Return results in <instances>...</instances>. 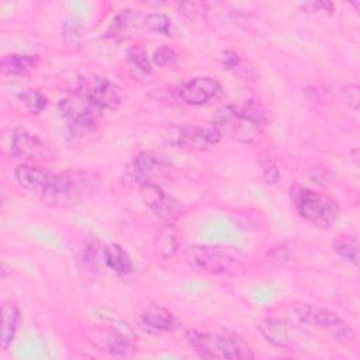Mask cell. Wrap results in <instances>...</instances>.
<instances>
[{
    "label": "cell",
    "mask_w": 360,
    "mask_h": 360,
    "mask_svg": "<svg viewBox=\"0 0 360 360\" xmlns=\"http://www.w3.org/2000/svg\"><path fill=\"white\" fill-rule=\"evenodd\" d=\"M267 118L263 107L250 100L243 105H225L218 110L215 125L240 143H253L264 132Z\"/></svg>",
    "instance_id": "1"
},
{
    "label": "cell",
    "mask_w": 360,
    "mask_h": 360,
    "mask_svg": "<svg viewBox=\"0 0 360 360\" xmlns=\"http://www.w3.org/2000/svg\"><path fill=\"white\" fill-rule=\"evenodd\" d=\"M184 257L193 270L210 276L235 277L246 271L243 253L231 246L194 245L186 250Z\"/></svg>",
    "instance_id": "2"
},
{
    "label": "cell",
    "mask_w": 360,
    "mask_h": 360,
    "mask_svg": "<svg viewBox=\"0 0 360 360\" xmlns=\"http://www.w3.org/2000/svg\"><path fill=\"white\" fill-rule=\"evenodd\" d=\"M186 339L202 359H253L255 354L245 339L233 332H201L190 329Z\"/></svg>",
    "instance_id": "3"
},
{
    "label": "cell",
    "mask_w": 360,
    "mask_h": 360,
    "mask_svg": "<svg viewBox=\"0 0 360 360\" xmlns=\"http://www.w3.org/2000/svg\"><path fill=\"white\" fill-rule=\"evenodd\" d=\"M98 179L89 172H63L53 174L45 193L44 202L55 207H68L80 202L96 190Z\"/></svg>",
    "instance_id": "4"
},
{
    "label": "cell",
    "mask_w": 360,
    "mask_h": 360,
    "mask_svg": "<svg viewBox=\"0 0 360 360\" xmlns=\"http://www.w3.org/2000/svg\"><path fill=\"white\" fill-rule=\"evenodd\" d=\"M290 198L297 214L319 228H330L338 219L339 205L326 194L300 184H292L290 187Z\"/></svg>",
    "instance_id": "5"
},
{
    "label": "cell",
    "mask_w": 360,
    "mask_h": 360,
    "mask_svg": "<svg viewBox=\"0 0 360 360\" xmlns=\"http://www.w3.org/2000/svg\"><path fill=\"white\" fill-rule=\"evenodd\" d=\"M297 318L307 323L312 325L323 332H326L330 338L335 340L346 345V346H353L356 342V335L354 330L350 328V325L343 321L338 314L333 311L315 305V304H300L294 308Z\"/></svg>",
    "instance_id": "6"
},
{
    "label": "cell",
    "mask_w": 360,
    "mask_h": 360,
    "mask_svg": "<svg viewBox=\"0 0 360 360\" xmlns=\"http://www.w3.org/2000/svg\"><path fill=\"white\" fill-rule=\"evenodd\" d=\"M139 194L146 207L166 222L174 224L186 214V205L176 197L167 194L159 184L142 183L139 184Z\"/></svg>",
    "instance_id": "7"
},
{
    "label": "cell",
    "mask_w": 360,
    "mask_h": 360,
    "mask_svg": "<svg viewBox=\"0 0 360 360\" xmlns=\"http://www.w3.org/2000/svg\"><path fill=\"white\" fill-rule=\"evenodd\" d=\"M60 112L69 124L72 135H86L96 128L100 111L87 97L84 98H65L59 104Z\"/></svg>",
    "instance_id": "8"
},
{
    "label": "cell",
    "mask_w": 360,
    "mask_h": 360,
    "mask_svg": "<svg viewBox=\"0 0 360 360\" xmlns=\"http://www.w3.org/2000/svg\"><path fill=\"white\" fill-rule=\"evenodd\" d=\"M128 170L132 179L136 180L139 184H159V180L169 174L170 165L162 155L152 150H143L134 156Z\"/></svg>",
    "instance_id": "9"
},
{
    "label": "cell",
    "mask_w": 360,
    "mask_h": 360,
    "mask_svg": "<svg viewBox=\"0 0 360 360\" xmlns=\"http://www.w3.org/2000/svg\"><path fill=\"white\" fill-rule=\"evenodd\" d=\"M222 132L212 125H183L176 129L173 141L179 148L191 150H205L221 141Z\"/></svg>",
    "instance_id": "10"
},
{
    "label": "cell",
    "mask_w": 360,
    "mask_h": 360,
    "mask_svg": "<svg viewBox=\"0 0 360 360\" xmlns=\"http://www.w3.org/2000/svg\"><path fill=\"white\" fill-rule=\"evenodd\" d=\"M224 89L221 83L210 76H198L194 77L184 84H181L179 90L180 98L190 105H207L221 98Z\"/></svg>",
    "instance_id": "11"
},
{
    "label": "cell",
    "mask_w": 360,
    "mask_h": 360,
    "mask_svg": "<svg viewBox=\"0 0 360 360\" xmlns=\"http://www.w3.org/2000/svg\"><path fill=\"white\" fill-rule=\"evenodd\" d=\"M257 329L267 342L281 349L295 347L304 338V332L297 326L277 318L262 319L257 323Z\"/></svg>",
    "instance_id": "12"
},
{
    "label": "cell",
    "mask_w": 360,
    "mask_h": 360,
    "mask_svg": "<svg viewBox=\"0 0 360 360\" xmlns=\"http://www.w3.org/2000/svg\"><path fill=\"white\" fill-rule=\"evenodd\" d=\"M87 100L98 110H115L121 104L120 87L104 76H96L91 79L90 86L86 90Z\"/></svg>",
    "instance_id": "13"
},
{
    "label": "cell",
    "mask_w": 360,
    "mask_h": 360,
    "mask_svg": "<svg viewBox=\"0 0 360 360\" xmlns=\"http://www.w3.org/2000/svg\"><path fill=\"white\" fill-rule=\"evenodd\" d=\"M14 177H15L17 184L21 188L35 193L41 197L45 193L46 187L49 186V183L53 177V173H51L39 166H35V165L22 163L15 167Z\"/></svg>",
    "instance_id": "14"
},
{
    "label": "cell",
    "mask_w": 360,
    "mask_h": 360,
    "mask_svg": "<svg viewBox=\"0 0 360 360\" xmlns=\"http://www.w3.org/2000/svg\"><path fill=\"white\" fill-rule=\"evenodd\" d=\"M46 145L34 134L24 128H17L13 132L10 142V155L17 159H37L44 156Z\"/></svg>",
    "instance_id": "15"
},
{
    "label": "cell",
    "mask_w": 360,
    "mask_h": 360,
    "mask_svg": "<svg viewBox=\"0 0 360 360\" xmlns=\"http://www.w3.org/2000/svg\"><path fill=\"white\" fill-rule=\"evenodd\" d=\"M139 325L150 333L173 332L180 328V321L169 309L150 305L139 315Z\"/></svg>",
    "instance_id": "16"
},
{
    "label": "cell",
    "mask_w": 360,
    "mask_h": 360,
    "mask_svg": "<svg viewBox=\"0 0 360 360\" xmlns=\"http://www.w3.org/2000/svg\"><path fill=\"white\" fill-rule=\"evenodd\" d=\"M179 250V232L174 224L166 222L153 238V253L160 259H170Z\"/></svg>",
    "instance_id": "17"
},
{
    "label": "cell",
    "mask_w": 360,
    "mask_h": 360,
    "mask_svg": "<svg viewBox=\"0 0 360 360\" xmlns=\"http://www.w3.org/2000/svg\"><path fill=\"white\" fill-rule=\"evenodd\" d=\"M20 321H21V312H20L18 307L10 301H6L1 305L0 345L3 349H7L11 345V342L14 340Z\"/></svg>",
    "instance_id": "18"
},
{
    "label": "cell",
    "mask_w": 360,
    "mask_h": 360,
    "mask_svg": "<svg viewBox=\"0 0 360 360\" xmlns=\"http://www.w3.org/2000/svg\"><path fill=\"white\" fill-rule=\"evenodd\" d=\"M103 257L104 263L118 276H128L134 269L129 255L117 243L107 245L103 249Z\"/></svg>",
    "instance_id": "19"
},
{
    "label": "cell",
    "mask_w": 360,
    "mask_h": 360,
    "mask_svg": "<svg viewBox=\"0 0 360 360\" xmlns=\"http://www.w3.org/2000/svg\"><path fill=\"white\" fill-rule=\"evenodd\" d=\"M37 65V58L25 53H10L1 59V72L8 76H20L30 72Z\"/></svg>",
    "instance_id": "20"
},
{
    "label": "cell",
    "mask_w": 360,
    "mask_h": 360,
    "mask_svg": "<svg viewBox=\"0 0 360 360\" xmlns=\"http://www.w3.org/2000/svg\"><path fill=\"white\" fill-rule=\"evenodd\" d=\"M333 252L345 262L357 266L359 263V245L354 238L338 236L332 242Z\"/></svg>",
    "instance_id": "21"
},
{
    "label": "cell",
    "mask_w": 360,
    "mask_h": 360,
    "mask_svg": "<svg viewBox=\"0 0 360 360\" xmlns=\"http://www.w3.org/2000/svg\"><path fill=\"white\" fill-rule=\"evenodd\" d=\"M107 347L110 353L115 356H129L135 352V346L131 339L121 330L111 329L107 335Z\"/></svg>",
    "instance_id": "22"
},
{
    "label": "cell",
    "mask_w": 360,
    "mask_h": 360,
    "mask_svg": "<svg viewBox=\"0 0 360 360\" xmlns=\"http://www.w3.org/2000/svg\"><path fill=\"white\" fill-rule=\"evenodd\" d=\"M20 100L24 104L25 110L30 111L31 114H41L48 104L46 96L37 89L25 90L24 93L20 94Z\"/></svg>",
    "instance_id": "23"
},
{
    "label": "cell",
    "mask_w": 360,
    "mask_h": 360,
    "mask_svg": "<svg viewBox=\"0 0 360 360\" xmlns=\"http://www.w3.org/2000/svg\"><path fill=\"white\" fill-rule=\"evenodd\" d=\"M127 59L136 70H139L145 75L152 73V63H150V59L148 58V53L143 46H141V45L131 46L127 51Z\"/></svg>",
    "instance_id": "24"
},
{
    "label": "cell",
    "mask_w": 360,
    "mask_h": 360,
    "mask_svg": "<svg viewBox=\"0 0 360 360\" xmlns=\"http://www.w3.org/2000/svg\"><path fill=\"white\" fill-rule=\"evenodd\" d=\"M143 25L148 31L170 35L172 34V21L170 18L163 13H150L145 17Z\"/></svg>",
    "instance_id": "25"
},
{
    "label": "cell",
    "mask_w": 360,
    "mask_h": 360,
    "mask_svg": "<svg viewBox=\"0 0 360 360\" xmlns=\"http://www.w3.org/2000/svg\"><path fill=\"white\" fill-rule=\"evenodd\" d=\"M152 60L155 65H158L160 68L173 69L179 63V55L174 49H172L169 46H160L153 52Z\"/></svg>",
    "instance_id": "26"
},
{
    "label": "cell",
    "mask_w": 360,
    "mask_h": 360,
    "mask_svg": "<svg viewBox=\"0 0 360 360\" xmlns=\"http://www.w3.org/2000/svg\"><path fill=\"white\" fill-rule=\"evenodd\" d=\"M259 166L262 169V176H263L266 184L277 183L280 172H278V167H277L274 159L269 153L259 155Z\"/></svg>",
    "instance_id": "27"
},
{
    "label": "cell",
    "mask_w": 360,
    "mask_h": 360,
    "mask_svg": "<svg viewBox=\"0 0 360 360\" xmlns=\"http://www.w3.org/2000/svg\"><path fill=\"white\" fill-rule=\"evenodd\" d=\"M134 18H136V15H134L131 10H125L121 14H118L111 24V31H112L111 35L112 37L124 35V32H127V30L131 27V22L134 21Z\"/></svg>",
    "instance_id": "28"
},
{
    "label": "cell",
    "mask_w": 360,
    "mask_h": 360,
    "mask_svg": "<svg viewBox=\"0 0 360 360\" xmlns=\"http://www.w3.org/2000/svg\"><path fill=\"white\" fill-rule=\"evenodd\" d=\"M222 62L228 70H232L235 73H238L239 69H242V60H240L239 55L233 51H225L222 53Z\"/></svg>",
    "instance_id": "29"
},
{
    "label": "cell",
    "mask_w": 360,
    "mask_h": 360,
    "mask_svg": "<svg viewBox=\"0 0 360 360\" xmlns=\"http://www.w3.org/2000/svg\"><path fill=\"white\" fill-rule=\"evenodd\" d=\"M269 257L271 262H276V263H284L290 259V252L288 249L281 245V246H274L269 250Z\"/></svg>",
    "instance_id": "30"
},
{
    "label": "cell",
    "mask_w": 360,
    "mask_h": 360,
    "mask_svg": "<svg viewBox=\"0 0 360 360\" xmlns=\"http://www.w3.org/2000/svg\"><path fill=\"white\" fill-rule=\"evenodd\" d=\"M304 10L309 11V13H319V11H328L332 13L333 10V4L329 1H312V3H307L304 4Z\"/></svg>",
    "instance_id": "31"
},
{
    "label": "cell",
    "mask_w": 360,
    "mask_h": 360,
    "mask_svg": "<svg viewBox=\"0 0 360 360\" xmlns=\"http://www.w3.org/2000/svg\"><path fill=\"white\" fill-rule=\"evenodd\" d=\"M343 93L346 94V100H349V104L353 108H357V103H359V87L356 84H349Z\"/></svg>",
    "instance_id": "32"
}]
</instances>
